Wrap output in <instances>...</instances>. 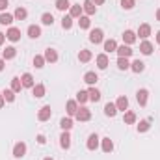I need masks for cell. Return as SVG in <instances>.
Listing matches in <instances>:
<instances>
[{"instance_id":"6da1fadb","label":"cell","mask_w":160,"mask_h":160,"mask_svg":"<svg viewBox=\"0 0 160 160\" xmlns=\"http://www.w3.org/2000/svg\"><path fill=\"white\" fill-rule=\"evenodd\" d=\"M89 41L95 43V45L102 43V41H104V32H102L101 28H93V30L89 32Z\"/></svg>"},{"instance_id":"7a4b0ae2","label":"cell","mask_w":160,"mask_h":160,"mask_svg":"<svg viewBox=\"0 0 160 160\" xmlns=\"http://www.w3.org/2000/svg\"><path fill=\"white\" fill-rule=\"evenodd\" d=\"M136 101H138V104H140V106H147V101H149V91H147L145 88L138 89V91H136Z\"/></svg>"},{"instance_id":"3957f363","label":"cell","mask_w":160,"mask_h":160,"mask_svg":"<svg viewBox=\"0 0 160 160\" xmlns=\"http://www.w3.org/2000/svg\"><path fill=\"white\" fill-rule=\"evenodd\" d=\"M99 142H101V138L93 132V134H89L88 136V142H86V147L89 149V151H97V147H99Z\"/></svg>"},{"instance_id":"277c9868","label":"cell","mask_w":160,"mask_h":160,"mask_svg":"<svg viewBox=\"0 0 160 160\" xmlns=\"http://www.w3.org/2000/svg\"><path fill=\"white\" fill-rule=\"evenodd\" d=\"M24 155H26V143L24 142H17L13 145V157L15 158H22Z\"/></svg>"},{"instance_id":"5b68a950","label":"cell","mask_w":160,"mask_h":160,"mask_svg":"<svg viewBox=\"0 0 160 160\" xmlns=\"http://www.w3.org/2000/svg\"><path fill=\"white\" fill-rule=\"evenodd\" d=\"M75 118H77V121H89L91 119V110L86 106H78V112Z\"/></svg>"},{"instance_id":"8992f818","label":"cell","mask_w":160,"mask_h":160,"mask_svg":"<svg viewBox=\"0 0 160 160\" xmlns=\"http://www.w3.org/2000/svg\"><path fill=\"white\" fill-rule=\"evenodd\" d=\"M6 39H9L11 43H17L21 39V30L15 28V26H9V30L6 32Z\"/></svg>"},{"instance_id":"52a82bcc","label":"cell","mask_w":160,"mask_h":160,"mask_svg":"<svg viewBox=\"0 0 160 160\" xmlns=\"http://www.w3.org/2000/svg\"><path fill=\"white\" fill-rule=\"evenodd\" d=\"M50 116H52L50 104H45V106H41L39 112H38V119H39V121H48V119H50Z\"/></svg>"},{"instance_id":"ba28073f","label":"cell","mask_w":160,"mask_h":160,"mask_svg":"<svg viewBox=\"0 0 160 160\" xmlns=\"http://www.w3.org/2000/svg\"><path fill=\"white\" fill-rule=\"evenodd\" d=\"M121 38H123V45H134V43H136V39H138L136 32H132V30H125Z\"/></svg>"},{"instance_id":"9c48e42d","label":"cell","mask_w":160,"mask_h":160,"mask_svg":"<svg viewBox=\"0 0 160 160\" xmlns=\"http://www.w3.org/2000/svg\"><path fill=\"white\" fill-rule=\"evenodd\" d=\"M95 62H97V67L101 69V71H104L108 65H110V60H108V54L104 52V54H99L97 58H95Z\"/></svg>"},{"instance_id":"30bf717a","label":"cell","mask_w":160,"mask_h":160,"mask_svg":"<svg viewBox=\"0 0 160 160\" xmlns=\"http://www.w3.org/2000/svg\"><path fill=\"white\" fill-rule=\"evenodd\" d=\"M82 9H84V13H86L88 17H91V15H95V13H97V6H95L91 0H84Z\"/></svg>"},{"instance_id":"8fae6325","label":"cell","mask_w":160,"mask_h":160,"mask_svg":"<svg viewBox=\"0 0 160 160\" xmlns=\"http://www.w3.org/2000/svg\"><path fill=\"white\" fill-rule=\"evenodd\" d=\"M60 147L62 149H69L71 147V134H69V130L62 132V136H60Z\"/></svg>"},{"instance_id":"7c38bea8","label":"cell","mask_w":160,"mask_h":160,"mask_svg":"<svg viewBox=\"0 0 160 160\" xmlns=\"http://www.w3.org/2000/svg\"><path fill=\"white\" fill-rule=\"evenodd\" d=\"M116 52H118V56H119V58H130L134 50H132V47H130V45H121V47H118V50H116Z\"/></svg>"},{"instance_id":"4fadbf2b","label":"cell","mask_w":160,"mask_h":160,"mask_svg":"<svg viewBox=\"0 0 160 160\" xmlns=\"http://www.w3.org/2000/svg\"><path fill=\"white\" fill-rule=\"evenodd\" d=\"M140 52H142L143 56H151V54H153V43L147 41V39H143L140 43Z\"/></svg>"},{"instance_id":"5bb4252c","label":"cell","mask_w":160,"mask_h":160,"mask_svg":"<svg viewBox=\"0 0 160 160\" xmlns=\"http://www.w3.org/2000/svg\"><path fill=\"white\" fill-rule=\"evenodd\" d=\"M136 36H138L140 39H147V38L151 36V26H149V24H140V28H138Z\"/></svg>"},{"instance_id":"9a60e30c","label":"cell","mask_w":160,"mask_h":160,"mask_svg":"<svg viewBox=\"0 0 160 160\" xmlns=\"http://www.w3.org/2000/svg\"><path fill=\"white\" fill-rule=\"evenodd\" d=\"M43 56H45V62H48V63H56V62H58V52H56L54 48H50V47L45 50Z\"/></svg>"},{"instance_id":"2e32d148","label":"cell","mask_w":160,"mask_h":160,"mask_svg":"<svg viewBox=\"0 0 160 160\" xmlns=\"http://www.w3.org/2000/svg\"><path fill=\"white\" fill-rule=\"evenodd\" d=\"M65 110H67V116H69V118H75L77 112H78V102H77V101H67Z\"/></svg>"},{"instance_id":"e0dca14e","label":"cell","mask_w":160,"mask_h":160,"mask_svg":"<svg viewBox=\"0 0 160 160\" xmlns=\"http://www.w3.org/2000/svg\"><path fill=\"white\" fill-rule=\"evenodd\" d=\"M26 34H28V38H32V39H39L41 38V26H38V24H30L28 30H26Z\"/></svg>"},{"instance_id":"ac0fdd59","label":"cell","mask_w":160,"mask_h":160,"mask_svg":"<svg viewBox=\"0 0 160 160\" xmlns=\"http://www.w3.org/2000/svg\"><path fill=\"white\" fill-rule=\"evenodd\" d=\"M116 106H118V112H127L128 110V99L125 97V95H119L118 97V101H116Z\"/></svg>"},{"instance_id":"d6986e66","label":"cell","mask_w":160,"mask_h":160,"mask_svg":"<svg viewBox=\"0 0 160 160\" xmlns=\"http://www.w3.org/2000/svg\"><path fill=\"white\" fill-rule=\"evenodd\" d=\"M88 95H89V101H91V102H99V101H101V91H99L95 86H89Z\"/></svg>"},{"instance_id":"ffe728a7","label":"cell","mask_w":160,"mask_h":160,"mask_svg":"<svg viewBox=\"0 0 160 160\" xmlns=\"http://www.w3.org/2000/svg\"><path fill=\"white\" fill-rule=\"evenodd\" d=\"M116 114H118V106H116V102H106V104H104V116H108V118H116Z\"/></svg>"},{"instance_id":"44dd1931","label":"cell","mask_w":160,"mask_h":160,"mask_svg":"<svg viewBox=\"0 0 160 160\" xmlns=\"http://www.w3.org/2000/svg\"><path fill=\"white\" fill-rule=\"evenodd\" d=\"M102 45H104V52H106V54L118 50V43H116V39H104L102 41Z\"/></svg>"},{"instance_id":"7402d4cb","label":"cell","mask_w":160,"mask_h":160,"mask_svg":"<svg viewBox=\"0 0 160 160\" xmlns=\"http://www.w3.org/2000/svg\"><path fill=\"white\" fill-rule=\"evenodd\" d=\"M21 82H22V88H34L36 86V82H34V77L30 75V73H24L22 77H21Z\"/></svg>"},{"instance_id":"603a6c76","label":"cell","mask_w":160,"mask_h":160,"mask_svg":"<svg viewBox=\"0 0 160 160\" xmlns=\"http://www.w3.org/2000/svg\"><path fill=\"white\" fill-rule=\"evenodd\" d=\"M82 6L80 4H71V8H69V15L73 17V19H80L82 17Z\"/></svg>"},{"instance_id":"cb8c5ba5","label":"cell","mask_w":160,"mask_h":160,"mask_svg":"<svg viewBox=\"0 0 160 160\" xmlns=\"http://www.w3.org/2000/svg\"><path fill=\"white\" fill-rule=\"evenodd\" d=\"M97 80H99V77H97V73H95V71H88V73L84 75V82H86L88 86H95V84H97Z\"/></svg>"},{"instance_id":"d4e9b609","label":"cell","mask_w":160,"mask_h":160,"mask_svg":"<svg viewBox=\"0 0 160 160\" xmlns=\"http://www.w3.org/2000/svg\"><path fill=\"white\" fill-rule=\"evenodd\" d=\"M17 56V48L15 47H6L4 50H2V58L4 60H13Z\"/></svg>"},{"instance_id":"484cf974","label":"cell","mask_w":160,"mask_h":160,"mask_svg":"<svg viewBox=\"0 0 160 160\" xmlns=\"http://www.w3.org/2000/svg\"><path fill=\"white\" fill-rule=\"evenodd\" d=\"M13 21H15V17H13L11 13H8V11L0 13V24H2V26H9Z\"/></svg>"},{"instance_id":"4316f807","label":"cell","mask_w":160,"mask_h":160,"mask_svg":"<svg viewBox=\"0 0 160 160\" xmlns=\"http://www.w3.org/2000/svg\"><path fill=\"white\" fill-rule=\"evenodd\" d=\"M91 58H93V54H91V50H88V48H82L78 52V62H82V63H88Z\"/></svg>"},{"instance_id":"83f0119b","label":"cell","mask_w":160,"mask_h":160,"mask_svg":"<svg viewBox=\"0 0 160 160\" xmlns=\"http://www.w3.org/2000/svg\"><path fill=\"white\" fill-rule=\"evenodd\" d=\"M45 91H47V89H45L43 84H36V86L32 88V93H34L36 99H43V97H45Z\"/></svg>"},{"instance_id":"f1b7e54d","label":"cell","mask_w":160,"mask_h":160,"mask_svg":"<svg viewBox=\"0 0 160 160\" xmlns=\"http://www.w3.org/2000/svg\"><path fill=\"white\" fill-rule=\"evenodd\" d=\"M143 69H145V63L142 60H134L130 63V71H134V73H143Z\"/></svg>"},{"instance_id":"f546056e","label":"cell","mask_w":160,"mask_h":160,"mask_svg":"<svg viewBox=\"0 0 160 160\" xmlns=\"http://www.w3.org/2000/svg\"><path fill=\"white\" fill-rule=\"evenodd\" d=\"M101 145H102V151L104 153H112L114 151V142L110 138H102L101 140Z\"/></svg>"},{"instance_id":"4dcf8cb0","label":"cell","mask_w":160,"mask_h":160,"mask_svg":"<svg viewBox=\"0 0 160 160\" xmlns=\"http://www.w3.org/2000/svg\"><path fill=\"white\" fill-rule=\"evenodd\" d=\"M78 26H80V30H89L91 21H89V17H88V15H82V17L78 19Z\"/></svg>"},{"instance_id":"1f68e13d","label":"cell","mask_w":160,"mask_h":160,"mask_svg":"<svg viewBox=\"0 0 160 160\" xmlns=\"http://www.w3.org/2000/svg\"><path fill=\"white\" fill-rule=\"evenodd\" d=\"M13 17H15L17 21H24V19L28 17V11H26L24 8H21V6H19V8L15 9V13H13Z\"/></svg>"},{"instance_id":"d6a6232c","label":"cell","mask_w":160,"mask_h":160,"mask_svg":"<svg viewBox=\"0 0 160 160\" xmlns=\"http://www.w3.org/2000/svg\"><path fill=\"white\" fill-rule=\"evenodd\" d=\"M73 21H75V19H73L71 15H63V19H62V28H63V30H71V28H73Z\"/></svg>"},{"instance_id":"836d02e7","label":"cell","mask_w":160,"mask_h":160,"mask_svg":"<svg viewBox=\"0 0 160 160\" xmlns=\"http://www.w3.org/2000/svg\"><path fill=\"white\" fill-rule=\"evenodd\" d=\"M54 6H56V9H60V11H67V9L71 8V2H69V0H56Z\"/></svg>"},{"instance_id":"e575fe53","label":"cell","mask_w":160,"mask_h":160,"mask_svg":"<svg viewBox=\"0 0 160 160\" xmlns=\"http://www.w3.org/2000/svg\"><path fill=\"white\" fill-rule=\"evenodd\" d=\"M118 69H119V71H128V69H130L128 58H118Z\"/></svg>"},{"instance_id":"d590c367","label":"cell","mask_w":160,"mask_h":160,"mask_svg":"<svg viewBox=\"0 0 160 160\" xmlns=\"http://www.w3.org/2000/svg\"><path fill=\"white\" fill-rule=\"evenodd\" d=\"M123 121H125V125H134L136 123V114L130 112V110H127L125 116H123Z\"/></svg>"},{"instance_id":"8d00e7d4","label":"cell","mask_w":160,"mask_h":160,"mask_svg":"<svg viewBox=\"0 0 160 160\" xmlns=\"http://www.w3.org/2000/svg\"><path fill=\"white\" fill-rule=\"evenodd\" d=\"M32 62H34V67H36V69H43L45 63H47V62H45V56H41V54H36Z\"/></svg>"},{"instance_id":"74e56055","label":"cell","mask_w":160,"mask_h":160,"mask_svg":"<svg viewBox=\"0 0 160 160\" xmlns=\"http://www.w3.org/2000/svg\"><path fill=\"white\" fill-rule=\"evenodd\" d=\"M11 89L15 91V93H21V89H22V82L19 77H13L11 78Z\"/></svg>"},{"instance_id":"f35d334b","label":"cell","mask_w":160,"mask_h":160,"mask_svg":"<svg viewBox=\"0 0 160 160\" xmlns=\"http://www.w3.org/2000/svg\"><path fill=\"white\" fill-rule=\"evenodd\" d=\"M41 24H45V26H52V24H54V17H52V13H43V15H41Z\"/></svg>"},{"instance_id":"ab89813d","label":"cell","mask_w":160,"mask_h":160,"mask_svg":"<svg viewBox=\"0 0 160 160\" xmlns=\"http://www.w3.org/2000/svg\"><path fill=\"white\" fill-rule=\"evenodd\" d=\"M77 102H80V104H86L88 101H89V95H88V91H84V89H80L78 93H77V99H75Z\"/></svg>"},{"instance_id":"60d3db41","label":"cell","mask_w":160,"mask_h":160,"mask_svg":"<svg viewBox=\"0 0 160 160\" xmlns=\"http://www.w3.org/2000/svg\"><path fill=\"white\" fill-rule=\"evenodd\" d=\"M60 127H62V130H71L73 128V118H63V119L60 121Z\"/></svg>"},{"instance_id":"b9f144b4","label":"cell","mask_w":160,"mask_h":160,"mask_svg":"<svg viewBox=\"0 0 160 160\" xmlns=\"http://www.w3.org/2000/svg\"><path fill=\"white\" fill-rule=\"evenodd\" d=\"M2 95H4V99H6L8 102H13V101H15V95H17V93H15V91H13V89L9 88V89H4V91H2Z\"/></svg>"},{"instance_id":"7bdbcfd3","label":"cell","mask_w":160,"mask_h":160,"mask_svg":"<svg viewBox=\"0 0 160 160\" xmlns=\"http://www.w3.org/2000/svg\"><path fill=\"white\" fill-rule=\"evenodd\" d=\"M149 128H151V123H149L147 119H143V121L138 123V132H147Z\"/></svg>"},{"instance_id":"ee69618b","label":"cell","mask_w":160,"mask_h":160,"mask_svg":"<svg viewBox=\"0 0 160 160\" xmlns=\"http://www.w3.org/2000/svg\"><path fill=\"white\" fill-rule=\"evenodd\" d=\"M136 6V0H121V8L123 9H132Z\"/></svg>"},{"instance_id":"f6af8a7d","label":"cell","mask_w":160,"mask_h":160,"mask_svg":"<svg viewBox=\"0 0 160 160\" xmlns=\"http://www.w3.org/2000/svg\"><path fill=\"white\" fill-rule=\"evenodd\" d=\"M8 6H9L8 0H0V13H4V11L8 9Z\"/></svg>"},{"instance_id":"bcb514c9","label":"cell","mask_w":160,"mask_h":160,"mask_svg":"<svg viewBox=\"0 0 160 160\" xmlns=\"http://www.w3.org/2000/svg\"><path fill=\"white\" fill-rule=\"evenodd\" d=\"M38 143H41V145H45V143H47V138H45L43 134H38Z\"/></svg>"},{"instance_id":"7dc6e473","label":"cell","mask_w":160,"mask_h":160,"mask_svg":"<svg viewBox=\"0 0 160 160\" xmlns=\"http://www.w3.org/2000/svg\"><path fill=\"white\" fill-rule=\"evenodd\" d=\"M4 67H6V60L0 58V71H4Z\"/></svg>"},{"instance_id":"c3c4849f","label":"cell","mask_w":160,"mask_h":160,"mask_svg":"<svg viewBox=\"0 0 160 160\" xmlns=\"http://www.w3.org/2000/svg\"><path fill=\"white\" fill-rule=\"evenodd\" d=\"M4 102H6V99H4V95H2V91H0V108H4Z\"/></svg>"},{"instance_id":"681fc988","label":"cell","mask_w":160,"mask_h":160,"mask_svg":"<svg viewBox=\"0 0 160 160\" xmlns=\"http://www.w3.org/2000/svg\"><path fill=\"white\" fill-rule=\"evenodd\" d=\"M4 41H6V34H2V32H0V47L4 45Z\"/></svg>"},{"instance_id":"f907efd6","label":"cell","mask_w":160,"mask_h":160,"mask_svg":"<svg viewBox=\"0 0 160 160\" xmlns=\"http://www.w3.org/2000/svg\"><path fill=\"white\" fill-rule=\"evenodd\" d=\"M91 2H93L95 6H101V4H104V0H91Z\"/></svg>"},{"instance_id":"816d5d0a","label":"cell","mask_w":160,"mask_h":160,"mask_svg":"<svg viewBox=\"0 0 160 160\" xmlns=\"http://www.w3.org/2000/svg\"><path fill=\"white\" fill-rule=\"evenodd\" d=\"M157 21H158V22H160V8H158V9H157Z\"/></svg>"},{"instance_id":"f5cc1de1","label":"cell","mask_w":160,"mask_h":160,"mask_svg":"<svg viewBox=\"0 0 160 160\" xmlns=\"http://www.w3.org/2000/svg\"><path fill=\"white\" fill-rule=\"evenodd\" d=\"M157 43H158V45H160V30H158V32H157Z\"/></svg>"},{"instance_id":"db71d44e","label":"cell","mask_w":160,"mask_h":160,"mask_svg":"<svg viewBox=\"0 0 160 160\" xmlns=\"http://www.w3.org/2000/svg\"><path fill=\"white\" fill-rule=\"evenodd\" d=\"M43 160H54V158H50V157H47V158H43Z\"/></svg>"}]
</instances>
